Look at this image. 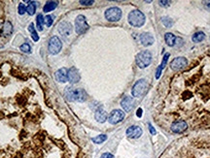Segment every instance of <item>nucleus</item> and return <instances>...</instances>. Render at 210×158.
<instances>
[{
  "label": "nucleus",
  "mask_w": 210,
  "mask_h": 158,
  "mask_svg": "<svg viewBox=\"0 0 210 158\" xmlns=\"http://www.w3.org/2000/svg\"><path fill=\"white\" fill-rule=\"evenodd\" d=\"M105 18L109 21H118L122 18V11L118 7H112V8L107 9L105 12Z\"/></svg>",
  "instance_id": "6"
},
{
  "label": "nucleus",
  "mask_w": 210,
  "mask_h": 158,
  "mask_svg": "<svg viewBox=\"0 0 210 158\" xmlns=\"http://www.w3.org/2000/svg\"><path fill=\"white\" fill-rule=\"evenodd\" d=\"M125 118V113L121 110H114L110 113L108 121L111 124H117Z\"/></svg>",
  "instance_id": "8"
},
{
  "label": "nucleus",
  "mask_w": 210,
  "mask_h": 158,
  "mask_svg": "<svg viewBox=\"0 0 210 158\" xmlns=\"http://www.w3.org/2000/svg\"><path fill=\"white\" fill-rule=\"evenodd\" d=\"M162 23H163V24L164 26L168 27V28L171 27L172 24H173L172 19H171L170 18H168V17H164V18H163V19H162Z\"/></svg>",
  "instance_id": "27"
},
{
  "label": "nucleus",
  "mask_w": 210,
  "mask_h": 158,
  "mask_svg": "<svg viewBox=\"0 0 210 158\" xmlns=\"http://www.w3.org/2000/svg\"><path fill=\"white\" fill-rule=\"evenodd\" d=\"M107 140V136L102 134V135H98L96 138H92V142L95 143H102L103 142H105Z\"/></svg>",
  "instance_id": "26"
},
{
  "label": "nucleus",
  "mask_w": 210,
  "mask_h": 158,
  "mask_svg": "<svg viewBox=\"0 0 210 158\" xmlns=\"http://www.w3.org/2000/svg\"><path fill=\"white\" fill-rule=\"evenodd\" d=\"M168 57H169V53H165V55H164V57H163V62H162V64L160 66L158 67V69H157V72H156V79H159L161 77V74H162V71H163V69L165 67V65H166V63H168Z\"/></svg>",
  "instance_id": "18"
},
{
  "label": "nucleus",
  "mask_w": 210,
  "mask_h": 158,
  "mask_svg": "<svg viewBox=\"0 0 210 158\" xmlns=\"http://www.w3.org/2000/svg\"><path fill=\"white\" fill-rule=\"evenodd\" d=\"M59 32L62 36H69L72 33V25L67 21H62L59 24Z\"/></svg>",
  "instance_id": "12"
},
{
  "label": "nucleus",
  "mask_w": 210,
  "mask_h": 158,
  "mask_svg": "<svg viewBox=\"0 0 210 158\" xmlns=\"http://www.w3.org/2000/svg\"><path fill=\"white\" fill-rule=\"evenodd\" d=\"M61 48H62V43L59 37H56V36H53L49 41V46H48L49 53L51 54H57L60 52Z\"/></svg>",
  "instance_id": "5"
},
{
  "label": "nucleus",
  "mask_w": 210,
  "mask_h": 158,
  "mask_svg": "<svg viewBox=\"0 0 210 158\" xmlns=\"http://www.w3.org/2000/svg\"><path fill=\"white\" fill-rule=\"evenodd\" d=\"M64 96L69 101L84 102L87 99V93L84 89L81 88H66L64 90Z\"/></svg>",
  "instance_id": "1"
},
{
  "label": "nucleus",
  "mask_w": 210,
  "mask_h": 158,
  "mask_svg": "<svg viewBox=\"0 0 210 158\" xmlns=\"http://www.w3.org/2000/svg\"><path fill=\"white\" fill-rule=\"evenodd\" d=\"M36 23H37V29L39 31L43 30V24H44V17H43L42 14H39L37 16V19H36Z\"/></svg>",
  "instance_id": "25"
},
{
  "label": "nucleus",
  "mask_w": 210,
  "mask_h": 158,
  "mask_svg": "<svg viewBox=\"0 0 210 158\" xmlns=\"http://www.w3.org/2000/svg\"><path fill=\"white\" fill-rule=\"evenodd\" d=\"M53 23H54V18H53L52 16L48 15V16H46V17L44 18V23H45L48 27H50L51 25H52Z\"/></svg>",
  "instance_id": "28"
},
{
  "label": "nucleus",
  "mask_w": 210,
  "mask_h": 158,
  "mask_svg": "<svg viewBox=\"0 0 210 158\" xmlns=\"http://www.w3.org/2000/svg\"><path fill=\"white\" fill-rule=\"evenodd\" d=\"M56 80L60 83H66L68 81V71L66 68H61L56 72Z\"/></svg>",
  "instance_id": "13"
},
{
  "label": "nucleus",
  "mask_w": 210,
  "mask_h": 158,
  "mask_svg": "<svg viewBox=\"0 0 210 158\" xmlns=\"http://www.w3.org/2000/svg\"><path fill=\"white\" fill-rule=\"evenodd\" d=\"M80 3L82 5H85V6H90V5H92L93 3H95V1H83V0H81Z\"/></svg>",
  "instance_id": "32"
},
{
  "label": "nucleus",
  "mask_w": 210,
  "mask_h": 158,
  "mask_svg": "<svg viewBox=\"0 0 210 158\" xmlns=\"http://www.w3.org/2000/svg\"><path fill=\"white\" fill-rule=\"evenodd\" d=\"M140 42L143 46L148 47V46L153 45L154 38L150 33H142L141 36H140Z\"/></svg>",
  "instance_id": "16"
},
{
  "label": "nucleus",
  "mask_w": 210,
  "mask_h": 158,
  "mask_svg": "<svg viewBox=\"0 0 210 158\" xmlns=\"http://www.w3.org/2000/svg\"><path fill=\"white\" fill-rule=\"evenodd\" d=\"M121 106L122 108L124 109L126 112H130L132 109H133V106H134V101L132 97L129 96H127L125 97L124 99L121 101Z\"/></svg>",
  "instance_id": "14"
},
{
  "label": "nucleus",
  "mask_w": 210,
  "mask_h": 158,
  "mask_svg": "<svg viewBox=\"0 0 210 158\" xmlns=\"http://www.w3.org/2000/svg\"><path fill=\"white\" fill-rule=\"evenodd\" d=\"M38 3H36L35 1H30L29 3H28L27 7H26V12L28 15L30 16H33L35 14V11H36V6H37Z\"/></svg>",
  "instance_id": "22"
},
{
  "label": "nucleus",
  "mask_w": 210,
  "mask_h": 158,
  "mask_svg": "<svg viewBox=\"0 0 210 158\" xmlns=\"http://www.w3.org/2000/svg\"><path fill=\"white\" fill-rule=\"evenodd\" d=\"M152 62V54L149 51H143L136 55V63L139 68L143 69L149 66Z\"/></svg>",
  "instance_id": "3"
},
{
  "label": "nucleus",
  "mask_w": 210,
  "mask_h": 158,
  "mask_svg": "<svg viewBox=\"0 0 210 158\" xmlns=\"http://www.w3.org/2000/svg\"><path fill=\"white\" fill-rule=\"evenodd\" d=\"M20 51H21V52H24V53H30V52H31V48H30V46L28 45V44H24V45H21V46L20 47Z\"/></svg>",
  "instance_id": "29"
},
{
  "label": "nucleus",
  "mask_w": 210,
  "mask_h": 158,
  "mask_svg": "<svg viewBox=\"0 0 210 158\" xmlns=\"http://www.w3.org/2000/svg\"><path fill=\"white\" fill-rule=\"evenodd\" d=\"M136 116L138 117H141V116H142V110H141V109H138V110H137Z\"/></svg>",
  "instance_id": "36"
},
{
  "label": "nucleus",
  "mask_w": 210,
  "mask_h": 158,
  "mask_svg": "<svg viewBox=\"0 0 210 158\" xmlns=\"http://www.w3.org/2000/svg\"><path fill=\"white\" fill-rule=\"evenodd\" d=\"M149 128H150V131H151V134H153V135H155L156 134V130L154 129V127L152 126V124H149Z\"/></svg>",
  "instance_id": "35"
},
{
  "label": "nucleus",
  "mask_w": 210,
  "mask_h": 158,
  "mask_svg": "<svg viewBox=\"0 0 210 158\" xmlns=\"http://www.w3.org/2000/svg\"><path fill=\"white\" fill-rule=\"evenodd\" d=\"M188 64V60L185 58V57H176L172 60V62L170 63V68L173 71H179L181 69H183L184 67L187 66Z\"/></svg>",
  "instance_id": "9"
},
{
  "label": "nucleus",
  "mask_w": 210,
  "mask_h": 158,
  "mask_svg": "<svg viewBox=\"0 0 210 158\" xmlns=\"http://www.w3.org/2000/svg\"><path fill=\"white\" fill-rule=\"evenodd\" d=\"M129 23L134 27H140L145 23V16L139 10H133L128 15Z\"/></svg>",
  "instance_id": "2"
},
{
  "label": "nucleus",
  "mask_w": 210,
  "mask_h": 158,
  "mask_svg": "<svg viewBox=\"0 0 210 158\" xmlns=\"http://www.w3.org/2000/svg\"><path fill=\"white\" fill-rule=\"evenodd\" d=\"M164 39H165L166 44H168L169 47L175 46L176 37H175V35H174V34H172V33H166L165 36H164Z\"/></svg>",
  "instance_id": "19"
},
{
  "label": "nucleus",
  "mask_w": 210,
  "mask_h": 158,
  "mask_svg": "<svg viewBox=\"0 0 210 158\" xmlns=\"http://www.w3.org/2000/svg\"><path fill=\"white\" fill-rule=\"evenodd\" d=\"M18 10H19V14H20V15H24V14L26 12V7H25V5L24 3H20Z\"/></svg>",
  "instance_id": "30"
},
{
  "label": "nucleus",
  "mask_w": 210,
  "mask_h": 158,
  "mask_svg": "<svg viewBox=\"0 0 210 158\" xmlns=\"http://www.w3.org/2000/svg\"><path fill=\"white\" fill-rule=\"evenodd\" d=\"M100 158H114V156H113V154H111L109 152H105L100 156Z\"/></svg>",
  "instance_id": "31"
},
{
  "label": "nucleus",
  "mask_w": 210,
  "mask_h": 158,
  "mask_svg": "<svg viewBox=\"0 0 210 158\" xmlns=\"http://www.w3.org/2000/svg\"><path fill=\"white\" fill-rule=\"evenodd\" d=\"M203 4H204V8L210 12V1H204Z\"/></svg>",
  "instance_id": "34"
},
{
  "label": "nucleus",
  "mask_w": 210,
  "mask_h": 158,
  "mask_svg": "<svg viewBox=\"0 0 210 158\" xmlns=\"http://www.w3.org/2000/svg\"><path fill=\"white\" fill-rule=\"evenodd\" d=\"M75 28L78 34H84L89 29V25L87 23L86 18L83 15H79L75 19Z\"/></svg>",
  "instance_id": "7"
},
{
  "label": "nucleus",
  "mask_w": 210,
  "mask_h": 158,
  "mask_svg": "<svg viewBox=\"0 0 210 158\" xmlns=\"http://www.w3.org/2000/svg\"><path fill=\"white\" fill-rule=\"evenodd\" d=\"M204 39H205V34L203 32H200V31L194 33L193 35V38H192L193 42H194V43H199L201 41H203Z\"/></svg>",
  "instance_id": "23"
},
{
  "label": "nucleus",
  "mask_w": 210,
  "mask_h": 158,
  "mask_svg": "<svg viewBox=\"0 0 210 158\" xmlns=\"http://www.w3.org/2000/svg\"><path fill=\"white\" fill-rule=\"evenodd\" d=\"M95 117H96V119L98 121V122L103 123L104 121L106 120V118H107V113L105 112V110L103 109V108L100 107L99 109L96 110V114H95Z\"/></svg>",
  "instance_id": "17"
},
{
  "label": "nucleus",
  "mask_w": 210,
  "mask_h": 158,
  "mask_svg": "<svg viewBox=\"0 0 210 158\" xmlns=\"http://www.w3.org/2000/svg\"><path fill=\"white\" fill-rule=\"evenodd\" d=\"M141 135H142V129L139 126H136V125L130 126L127 130V136L128 138L138 139Z\"/></svg>",
  "instance_id": "10"
},
{
  "label": "nucleus",
  "mask_w": 210,
  "mask_h": 158,
  "mask_svg": "<svg viewBox=\"0 0 210 158\" xmlns=\"http://www.w3.org/2000/svg\"><path fill=\"white\" fill-rule=\"evenodd\" d=\"M28 31L31 33V37H32L33 41H35V42L39 41V36H38L37 32H36V30H35V27H34L33 23H30L29 26H28Z\"/></svg>",
  "instance_id": "24"
},
{
  "label": "nucleus",
  "mask_w": 210,
  "mask_h": 158,
  "mask_svg": "<svg viewBox=\"0 0 210 158\" xmlns=\"http://www.w3.org/2000/svg\"><path fill=\"white\" fill-rule=\"evenodd\" d=\"M13 32V26L11 24L10 21H6L3 25V28H2V34L3 36H9L11 35Z\"/></svg>",
  "instance_id": "20"
},
{
  "label": "nucleus",
  "mask_w": 210,
  "mask_h": 158,
  "mask_svg": "<svg viewBox=\"0 0 210 158\" xmlns=\"http://www.w3.org/2000/svg\"><path fill=\"white\" fill-rule=\"evenodd\" d=\"M159 3H160V5H161L162 7H168V6H169L170 1H160Z\"/></svg>",
  "instance_id": "33"
},
{
  "label": "nucleus",
  "mask_w": 210,
  "mask_h": 158,
  "mask_svg": "<svg viewBox=\"0 0 210 158\" xmlns=\"http://www.w3.org/2000/svg\"><path fill=\"white\" fill-rule=\"evenodd\" d=\"M148 88V83L146 80H139L135 83L132 88V95L134 97H141L145 94Z\"/></svg>",
  "instance_id": "4"
},
{
  "label": "nucleus",
  "mask_w": 210,
  "mask_h": 158,
  "mask_svg": "<svg viewBox=\"0 0 210 158\" xmlns=\"http://www.w3.org/2000/svg\"><path fill=\"white\" fill-rule=\"evenodd\" d=\"M56 7H57V2L56 1H48L45 4L43 10H44L45 13H48V12H52L53 10H55Z\"/></svg>",
  "instance_id": "21"
},
{
  "label": "nucleus",
  "mask_w": 210,
  "mask_h": 158,
  "mask_svg": "<svg viewBox=\"0 0 210 158\" xmlns=\"http://www.w3.org/2000/svg\"><path fill=\"white\" fill-rule=\"evenodd\" d=\"M188 128V124L184 120H177L171 125V130L175 133H182Z\"/></svg>",
  "instance_id": "11"
},
{
  "label": "nucleus",
  "mask_w": 210,
  "mask_h": 158,
  "mask_svg": "<svg viewBox=\"0 0 210 158\" xmlns=\"http://www.w3.org/2000/svg\"><path fill=\"white\" fill-rule=\"evenodd\" d=\"M68 81L71 83H76L80 81V74L75 67H72L68 70Z\"/></svg>",
  "instance_id": "15"
}]
</instances>
